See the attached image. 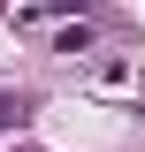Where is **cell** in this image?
Returning <instances> with one entry per match:
<instances>
[{"label": "cell", "mask_w": 145, "mask_h": 152, "mask_svg": "<svg viewBox=\"0 0 145 152\" xmlns=\"http://www.w3.org/2000/svg\"><path fill=\"white\" fill-rule=\"evenodd\" d=\"M54 8H84V0H54Z\"/></svg>", "instance_id": "obj_2"}, {"label": "cell", "mask_w": 145, "mask_h": 152, "mask_svg": "<svg viewBox=\"0 0 145 152\" xmlns=\"http://www.w3.org/2000/svg\"><path fill=\"white\" fill-rule=\"evenodd\" d=\"M16 122H23V99H8V91H0V129H16Z\"/></svg>", "instance_id": "obj_1"}]
</instances>
